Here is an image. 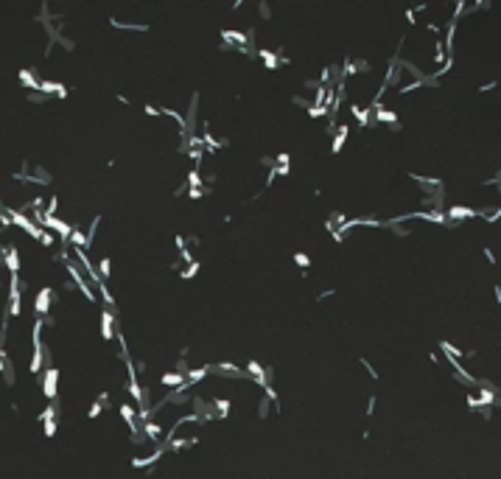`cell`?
<instances>
[{"label":"cell","instance_id":"cell-1","mask_svg":"<svg viewBox=\"0 0 501 479\" xmlns=\"http://www.w3.org/2000/svg\"><path fill=\"white\" fill-rule=\"evenodd\" d=\"M39 381H42L45 398H48V401H54L56 390H59V370H56V367H45L42 373H39Z\"/></svg>","mask_w":501,"mask_h":479},{"label":"cell","instance_id":"cell-2","mask_svg":"<svg viewBox=\"0 0 501 479\" xmlns=\"http://www.w3.org/2000/svg\"><path fill=\"white\" fill-rule=\"evenodd\" d=\"M54 289L51 286H42V289L37 291V300H34V314L42 320V317H48L51 314V303H54Z\"/></svg>","mask_w":501,"mask_h":479},{"label":"cell","instance_id":"cell-3","mask_svg":"<svg viewBox=\"0 0 501 479\" xmlns=\"http://www.w3.org/2000/svg\"><path fill=\"white\" fill-rule=\"evenodd\" d=\"M101 339L104 342H112L115 339V314H112V308H104L101 311Z\"/></svg>","mask_w":501,"mask_h":479},{"label":"cell","instance_id":"cell-4","mask_svg":"<svg viewBox=\"0 0 501 479\" xmlns=\"http://www.w3.org/2000/svg\"><path fill=\"white\" fill-rule=\"evenodd\" d=\"M39 81L42 78L34 73L31 67H22L20 70V84H22V90H31V93H39Z\"/></svg>","mask_w":501,"mask_h":479},{"label":"cell","instance_id":"cell-5","mask_svg":"<svg viewBox=\"0 0 501 479\" xmlns=\"http://www.w3.org/2000/svg\"><path fill=\"white\" fill-rule=\"evenodd\" d=\"M347 134H350V126H347V123H339V126H336V134H334V143H331V152H334V154H339V152L345 149Z\"/></svg>","mask_w":501,"mask_h":479},{"label":"cell","instance_id":"cell-6","mask_svg":"<svg viewBox=\"0 0 501 479\" xmlns=\"http://www.w3.org/2000/svg\"><path fill=\"white\" fill-rule=\"evenodd\" d=\"M258 56L263 59V65H266L269 70H278V67H280V56L275 54V51H269V48H258Z\"/></svg>","mask_w":501,"mask_h":479},{"label":"cell","instance_id":"cell-7","mask_svg":"<svg viewBox=\"0 0 501 479\" xmlns=\"http://www.w3.org/2000/svg\"><path fill=\"white\" fill-rule=\"evenodd\" d=\"M112 28H121V31H148V22H123L112 17Z\"/></svg>","mask_w":501,"mask_h":479},{"label":"cell","instance_id":"cell-8","mask_svg":"<svg viewBox=\"0 0 501 479\" xmlns=\"http://www.w3.org/2000/svg\"><path fill=\"white\" fill-rule=\"evenodd\" d=\"M95 269H98V278H101V280H107V278L112 275V258H110V255H104L98 264H95Z\"/></svg>","mask_w":501,"mask_h":479},{"label":"cell","instance_id":"cell-9","mask_svg":"<svg viewBox=\"0 0 501 479\" xmlns=\"http://www.w3.org/2000/svg\"><path fill=\"white\" fill-rule=\"evenodd\" d=\"M199 269H202V261H193V264H188V267L179 269V278H182V280H190L196 272H199Z\"/></svg>","mask_w":501,"mask_h":479},{"label":"cell","instance_id":"cell-10","mask_svg":"<svg viewBox=\"0 0 501 479\" xmlns=\"http://www.w3.org/2000/svg\"><path fill=\"white\" fill-rule=\"evenodd\" d=\"M95 291H101V300L107 303L110 308H112V306H115V297H112V291L107 289V283H104V280H101V283H95Z\"/></svg>","mask_w":501,"mask_h":479},{"label":"cell","instance_id":"cell-11","mask_svg":"<svg viewBox=\"0 0 501 479\" xmlns=\"http://www.w3.org/2000/svg\"><path fill=\"white\" fill-rule=\"evenodd\" d=\"M358 364H361V367L367 370V373H370V379H372V381H378V379H381V376H378V370H375L372 364H370V359H358Z\"/></svg>","mask_w":501,"mask_h":479},{"label":"cell","instance_id":"cell-12","mask_svg":"<svg viewBox=\"0 0 501 479\" xmlns=\"http://www.w3.org/2000/svg\"><path fill=\"white\" fill-rule=\"evenodd\" d=\"M294 264H297L300 269H311V258L305 255V252H297V255H294Z\"/></svg>","mask_w":501,"mask_h":479},{"label":"cell","instance_id":"cell-13","mask_svg":"<svg viewBox=\"0 0 501 479\" xmlns=\"http://www.w3.org/2000/svg\"><path fill=\"white\" fill-rule=\"evenodd\" d=\"M56 426H59V423H56V421H45V423H42V429H45V437H54V435H56Z\"/></svg>","mask_w":501,"mask_h":479},{"label":"cell","instance_id":"cell-14","mask_svg":"<svg viewBox=\"0 0 501 479\" xmlns=\"http://www.w3.org/2000/svg\"><path fill=\"white\" fill-rule=\"evenodd\" d=\"M143 112L148 115V118H163V115H160V107H154V104H146Z\"/></svg>","mask_w":501,"mask_h":479},{"label":"cell","instance_id":"cell-15","mask_svg":"<svg viewBox=\"0 0 501 479\" xmlns=\"http://www.w3.org/2000/svg\"><path fill=\"white\" fill-rule=\"evenodd\" d=\"M289 163H291V154H289V152H280V154L275 157V166H289Z\"/></svg>","mask_w":501,"mask_h":479},{"label":"cell","instance_id":"cell-16","mask_svg":"<svg viewBox=\"0 0 501 479\" xmlns=\"http://www.w3.org/2000/svg\"><path fill=\"white\" fill-rule=\"evenodd\" d=\"M204 193H207V188H190V191H188V199L196 202V199H202Z\"/></svg>","mask_w":501,"mask_h":479},{"label":"cell","instance_id":"cell-17","mask_svg":"<svg viewBox=\"0 0 501 479\" xmlns=\"http://www.w3.org/2000/svg\"><path fill=\"white\" fill-rule=\"evenodd\" d=\"M375 403H378V398H375V395H370V398H367V406H364V412L372 415V412H375Z\"/></svg>","mask_w":501,"mask_h":479},{"label":"cell","instance_id":"cell-18","mask_svg":"<svg viewBox=\"0 0 501 479\" xmlns=\"http://www.w3.org/2000/svg\"><path fill=\"white\" fill-rule=\"evenodd\" d=\"M496 87H499V81L493 78V81H484V84H482V87H479V93H490V90H496Z\"/></svg>","mask_w":501,"mask_h":479},{"label":"cell","instance_id":"cell-19","mask_svg":"<svg viewBox=\"0 0 501 479\" xmlns=\"http://www.w3.org/2000/svg\"><path fill=\"white\" fill-rule=\"evenodd\" d=\"M482 252H484V258H487V264H493V267H496V252H493L490 247H484Z\"/></svg>","mask_w":501,"mask_h":479},{"label":"cell","instance_id":"cell-20","mask_svg":"<svg viewBox=\"0 0 501 479\" xmlns=\"http://www.w3.org/2000/svg\"><path fill=\"white\" fill-rule=\"evenodd\" d=\"M258 11H260V17H263V20H269V17H272V9H269L266 3H260V6H258Z\"/></svg>","mask_w":501,"mask_h":479},{"label":"cell","instance_id":"cell-21","mask_svg":"<svg viewBox=\"0 0 501 479\" xmlns=\"http://www.w3.org/2000/svg\"><path fill=\"white\" fill-rule=\"evenodd\" d=\"M115 101H118V104H123V107H129V104H132V101L126 98V96H121V93H118V96H115Z\"/></svg>","mask_w":501,"mask_h":479},{"label":"cell","instance_id":"cell-22","mask_svg":"<svg viewBox=\"0 0 501 479\" xmlns=\"http://www.w3.org/2000/svg\"><path fill=\"white\" fill-rule=\"evenodd\" d=\"M493 297H496V303H501V286H493Z\"/></svg>","mask_w":501,"mask_h":479}]
</instances>
